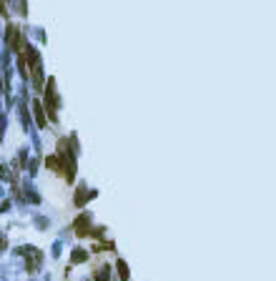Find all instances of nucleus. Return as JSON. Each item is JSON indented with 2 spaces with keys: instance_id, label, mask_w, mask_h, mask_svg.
<instances>
[{
  "instance_id": "7",
  "label": "nucleus",
  "mask_w": 276,
  "mask_h": 281,
  "mask_svg": "<svg viewBox=\"0 0 276 281\" xmlns=\"http://www.w3.org/2000/svg\"><path fill=\"white\" fill-rule=\"evenodd\" d=\"M61 249H63V244L56 241V244H53V256H61Z\"/></svg>"
},
{
  "instance_id": "4",
  "label": "nucleus",
  "mask_w": 276,
  "mask_h": 281,
  "mask_svg": "<svg viewBox=\"0 0 276 281\" xmlns=\"http://www.w3.org/2000/svg\"><path fill=\"white\" fill-rule=\"evenodd\" d=\"M35 228H38V231H48V228H51V219H48V216H45V219L38 216V219H35Z\"/></svg>"
},
{
  "instance_id": "6",
  "label": "nucleus",
  "mask_w": 276,
  "mask_h": 281,
  "mask_svg": "<svg viewBox=\"0 0 276 281\" xmlns=\"http://www.w3.org/2000/svg\"><path fill=\"white\" fill-rule=\"evenodd\" d=\"M118 274H121V281H128V266H126V261H118Z\"/></svg>"
},
{
  "instance_id": "5",
  "label": "nucleus",
  "mask_w": 276,
  "mask_h": 281,
  "mask_svg": "<svg viewBox=\"0 0 276 281\" xmlns=\"http://www.w3.org/2000/svg\"><path fill=\"white\" fill-rule=\"evenodd\" d=\"M86 259H88V251H83V249H76V251H73V256H70V261H73V264L86 261Z\"/></svg>"
},
{
  "instance_id": "2",
  "label": "nucleus",
  "mask_w": 276,
  "mask_h": 281,
  "mask_svg": "<svg viewBox=\"0 0 276 281\" xmlns=\"http://www.w3.org/2000/svg\"><path fill=\"white\" fill-rule=\"evenodd\" d=\"M33 111H35V121H38V128H45V113H43V103L40 100H35L33 103Z\"/></svg>"
},
{
  "instance_id": "3",
  "label": "nucleus",
  "mask_w": 276,
  "mask_h": 281,
  "mask_svg": "<svg viewBox=\"0 0 276 281\" xmlns=\"http://www.w3.org/2000/svg\"><path fill=\"white\" fill-rule=\"evenodd\" d=\"M111 279V269H108V264H103L98 271H95V281H108Z\"/></svg>"
},
{
  "instance_id": "1",
  "label": "nucleus",
  "mask_w": 276,
  "mask_h": 281,
  "mask_svg": "<svg viewBox=\"0 0 276 281\" xmlns=\"http://www.w3.org/2000/svg\"><path fill=\"white\" fill-rule=\"evenodd\" d=\"M45 106L51 108V111H58L61 108V98L56 93V83L53 81H48V91H45Z\"/></svg>"
}]
</instances>
